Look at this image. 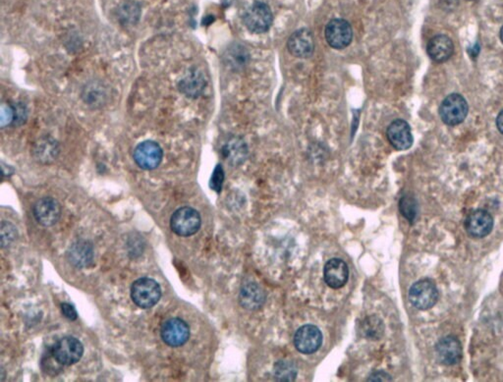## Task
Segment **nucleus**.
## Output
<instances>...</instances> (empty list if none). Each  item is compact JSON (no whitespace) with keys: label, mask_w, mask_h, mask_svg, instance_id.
<instances>
[{"label":"nucleus","mask_w":503,"mask_h":382,"mask_svg":"<svg viewBox=\"0 0 503 382\" xmlns=\"http://www.w3.org/2000/svg\"><path fill=\"white\" fill-rule=\"evenodd\" d=\"M287 48L295 58H311L315 51V41L311 31L300 29L293 33L287 41Z\"/></svg>","instance_id":"4468645a"},{"label":"nucleus","mask_w":503,"mask_h":382,"mask_svg":"<svg viewBox=\"0 0 503 382\" xmlns=\"http://www.w3.org/2000/svg\"><path fill=\"white\" fill-rule=\"evenodd\" d=\"M233 1L234 0H224V6H229L230 4H233Z\"/></svg>","instance_id":"473e14b6"},{"label":"nucleus","mask_w":503,"mask_h":382,"mask_svg":"<svg viewBox=\"0 0 503 382\" xmlns=\"http://www.w3.org/2000/svg\"><path fill=\"white\" fill-rule=\"evenodd\" d=\"M201 226V216L198 211L189 206L179 208L171 216V229L178 236H192L199 230Z\"/></svg>","instance_id":"f03ea898"},{"label":"nucleus","mask_w":503,"mask_h":382,"mask_svg":"<svg viewBox=\"0 0 503 382\" xmlns=\"http://www.w3.org/2000/svg\"><path fill=\"white\" fill-rule=\"evenodd\" d=\"M69 262L79 267H88L93 260V247L87 241H78L68 251Z\"/></svg>","instance_id":"aec40b11"},{"label":"nucleus","mask_w":503,"mask_h":382,"mask_svg":"<svg viewBox=\"0 0 503 382\" xmlns=\"http://www.w3.org/2000/svg\"><path fill=\"white\" fill-rule=\"evenodd\" d=\"M500 40H502V43H503V26H502V30H500Z\"/></svg>","instance_id":"72a5a7b5"},{"label":"nucleus","mask_w":503,"mask_h":382,"mask_svg":"<svg viewBox=\"0 0 503 382\" xmlns=\"http://www.w3.org/2000/svg\"><path fill=\"white\" fill-rule=\"evenodd\" d=\"M239 301L243 308L255 311L261 308L266 301V295L258 284L249 282L241 288Z\"/></svg>","instance_id":"a211bd4d"},{"label":"nucleus","mask_w":503,"mask_h":382,"mask_svg":"<svg viewBox=\"0 0 503 382\" xmlns=\"http://www.w3.org/2000/svg\"><path fill=\"white\" fill-rule=\"evenodd\" d=\"M0 111H1V112H0V125H1L2 128L14 122V108H12L7 105H2L1 110Z\"/></svg>","instance_id":"c85d7f7f"},{"label":"nucleus","mask_w":503,"mask_h":382,"mask_svg":"<svg viewBox=\"0 0 503 382\" xmlns=\"http://www.w3.org/2000/svg\"><path fill=\"white\" fill-rule=\"evenodd\" d=\"M162 156L160 144L152 141L142 142L134 151L135 161L145 170L157 169L162 161Z\"/></svg>","instance_id":"1a4fd4ad"},{"label":"nucleus","mask_w":503,"mask_h":382,"mask_svg":"<svg viewBox=\"0 0 503 382\" xmlns=\"http://www.w3.org/2000/svg\"><path fill=\"white\" fill-rule=\"evenodd\" d=\"M61 311L62 314H64V317H67V319H70V321H76L78 317L77 311L76 309L72 306V304L68 303L62 304Z\"/></svg>","instance_id":"c756f323"},{"label":"nucleus","mask_w":503,"mask_h":382,"mask_svg":"<svg viewBox=\"0 0 503 382\" xmlns=\"http://www.w3.org/2000/svg\"><path fill=\"white\" fill-rule=\"evenodd\" d=\"M468 110V103L462 95L452 94L443 100L440 115L447 125L455 126L465 120Z\"/></svg>","instance_id":"423d86ee"},{"label":"nucleus","mask_w":503,"mask_h":382,"mask_svg":"<svg viewBox=\"0 0 503 382\" xmlns=\"http://www.w3.org/2000/svg\"><path fill=\"white\" fill-rule=\"evenodd\" d=\"M494 228V218L484 210H477L467 216L465 229L473 238H484Z\"/></svg>","instance_id":"9b49d317"},{"label":"nucleus","mask_w":503,"mask_h":382,"mask_svg":"<svg viewBox=\"0 0 503 382\" xmlns=\"http://www.w3.org/2000/svg\"><path fill=\"white\" fill-rule=\"evenodd\" d=\"M297 370L289 361H279L274 366V376L279 381H293L296 378Z\"/></svg>","instance_id":"5701e85b"},{"label":"nucleus","mask_w":503,"mask_h":382,"mask_svg":"<svg viewBox=\"0 0 503 382\" xmlns=\"http://www.w3.org/2000/svg\"><path fill=\"white\" fill-rule=\"evenodd\" d=\"M399 210H400L402 216L412 223L416 219L417 213H418V205L414 198L405 196L401 198L400 203H399Z\"/></svg>","instance_id":"b1692460"},{"label":"nucleus","mask_w":503,"mask_h":382,"mask_svg":"<svg viewBox=\"0 0 503 382\" xmlns=\"http://www.w3.org/2000/svg\"><path fill=\"white\" fill-rule=\"evenodd\" d=\"M100 89H102V87L95 86V85H93L92 87L85 89V95H84L85 102L93 105H100V102H102L105 97L103 90Z\"/></svg>","instance_id":"bb28decb"},{"label":"nucleus","mask_w":503,"mask_h":382,"mask_svg":"<svg viewBox=\"0 0 503 382\" xmlns=\"http://www.w3.org/2000/svg\"><path fill=\"white\" fill-rule=\"evenodd\" d=\"M57 152V144L56 142L48 140L41 141L40 144H37V149H36V152H37L38 157L41 161H48V159H54L56 156Z\"/></svg>","instance_id":"393cba45"},{"label":"nucleus","mask_w":503,"mask_h":382,"mask_svg":"<svg viewBox=\"0 0 503 382\" xmlns=\"http://www.w3.org/2000/svg\"><path fill=\"white\" fill-rule=\"evenodd\" d=\"M224 152L225 156L230 161L234 162V164H241L245 159L246 154H247V148H246V144L239 139H234V140L227 143L224 149Z\"/></svg>","instance_id":"412c9836"},{"label":"nucleus","mask_w":503,"mask_h":382,"mask_svg":"<svg viewBox=\"0 0 503 382\" xmlns=\"http://www.w3.org/2000/svg\"><path fill=\"white\" fill-rule=\"evenodd\" d=\"M438 290L435 284L430 280L417 281L409 290V300L415 308L427 311L437 303Z\"/></svg>","instance_id":"20e7f679"},{"label":"nucleus","mask_w":503,"mask_h":382,"mask_svg":"<svg viewBox=\"0 0 503 382\" xmlns=\"http://www.w3.org/2000/svg\"><path fill=\"white\" fill-rule=\"evenodd\" d=\"M323 278L331 288L343 287L349 278L348 265L341 259L329 260L323 268Z\"/></svg>","instance_id":"dca6fc26"},{"label":"nucleus","mask_w":503,"mask_h":382,"mask_svg":"<svg viewBox=\"0 0 503 382\" xmlns=\"http://www.w3.org/2000/svg\"><path fill=\"white\" fill-rule=\"evenodd\" d=\"M224 170L222 169V165L219 164L215 167L214 173H212L211 181H209V187L214 192L220 193L222 192V185H224Z\"/></svg>","instance_id":"cd10ccee"},{"label":"nucleus","mask_w":503,"mask_h":382,"mask_svg":"<svg viewBox=\"0 0 503 382\" xmlns=\"http://www.w3.org/2000/svg\"><path fill=\"white\" fill-rule=\"evenodd\" d=\"M386 136H388L391 146L398 151H405V149H410L413 144L414 139L410 126L404 120L393 121L388 126Z\"/></svg>","instance_id":"2eb2a0df"},{"label":"nucleus","mask_w":503,"mask_h":382,"mask_svg":"<svg viewBox=\"0 0 503 382\" xmlns=\"http://www.w3.org/2000/svg\"><path fill=\"white\" fill-rule=\"evenodd\" d=\"M435 352L438 360L445 366L456 365L463 357L462 345L455 336H445L438 340Z\"/></svg>","instance_id":"ddd939ff"},{"label":"nucleus","mask_w":503,"mask_h":382,"mask_svg":"<svg viewBox=\"0 0 503 382\" xmlns=\"http://www.w3.org/2000/svg\"><path fill=\"white\" fill-rule=\"evenodd\" d=\"M427 51L432 60L437 63H442L451 58L455 51V46L447 36L438 35L429 41Z\"/></svg>","instance_id":"f3484780"},{"label":"nucleus","mask_w":503,"mask_h":382,"mask_svg":"<svg viewBox=\"0 0 503 382\" xmlns=\"http://www.w3.org/2000/svg\"><path fill=\"white\" fill-rule=\"evenodd\" d=\"M162 297L160 284L152 278H140L131 288V298L142 309H150L159 303Z\"/></svg>","instance_id":"f257e3e1"},{"label":"nucleus","mask_w":503,"mask_h":382,"mask_svg":"<svg viewBox=\"0 0 503 382\" xmlns=\"http://www.w3.org/2000/svg\"><path fill=\"white\" fill-rule=\"evenodd\" d=\"M383 322L377 317H370L365 319L363 324L362 331L368 339H380L383 336Z\"/></svg>","instance_id":"4be33fe9"},{"label":"nucleus","mask_w":503,"mask_h":382,"mask_svg":"<svg viewBox=\"0 0 503 382\" xmlns=\"http://www.w3.org/2000/svg\"><path fill=\"white\" fill-rule=\"evenodd\" d=\"M18 232L14 226L9 222H2L1 223V246L9 247L15 240L17 239Z\"/></svg>","instance_id":"a878e982"},{"label":"nucleus","mask_w":503,"mask_h":382,"mask_svg":"<svg viewBox=\"0 0 503 382\" xmlns=\"http://www.w3.org/2000/svg\"><path fill=\"white\" fill-rule=\"evenodd\" d=\"M84 347L77 338H61L53 345L51 355L59 365L72 366L81 360Z\"/></svg>","instance_id":"39448f33"},{"label":"nucleus","mask_w":503,"mask_h":382,"mask_svg":"<svg viewBox=\"0 0 503 382\" xmlns=\"http://www.w3.org/2000/svg\"><path fill=\"white\" fill-rule=\"evenodd\" d=\"M369 381H390V376L385 373V371H377V373H373L370 378L368 379Z\"/></svg>","instance_id":"7c9ffc66"},{"label":"nucleus","mask_w":503,"mask_h":382,"mask_svg":"<svg viewBox=\"0 0 503 382\" xmlns=\"http://www.w3.org/2000/svg\"><path fill=\"white\" fill-rule=\"evenodd\" d=\"M321 344H323V333L316 325H303L295 333L294 345L300 353L311 355L317 352Z\"/></svg>","instance_id":"6e6552de"},{"label":"nucleus","mask_w":503,"mask_h":382,"mask_svg":"<svg viewBox=\"0 0 503 382\" xmlns=\"http://www.w3.org/2000/svg\"><path fill=\"white\" fill-rule=\"evenodd\" d=\"M326 41L336 50H343L351 43L353 31L351 25L343 19H333L326 25Z\"/></svg>","instance_id":"0eeeda50"},{"label":"nucleus","mask_w":503,"mask_h":382,"mask_svg":"<svg viewBox=\"0 0 503 382\" xmlns=\"http://www.w3.org/2000/svg\"><path fill=\"white\" fill-rule=\"evenodd\" d=\"M206 87V80L203 74L197 70H191L181 80L179 87L180 91L190 97H198Z\"/></svg>","instance_id":"6ab92c4d"},{"label":"nucleus","mask_w":503,"mask_h":382,"mask_svg":"<svg viewBox=\"0 0 503 382\" xmlns=\"http://www.w3.org/2000/svg\"><path fill=\"white\" fill-rule=\"evenodd\" d=\"M160 335L163 342L170 347H180L190 338V329L180 319H170L162 324Z\"/></svg>","instance_id":"9d476101"},{"label":"nucleus","mask_w":503,"mask_h":382,"mask_svg":"<svg viewBox=\"0 0 503 382\" xmlns=\"http://www.w3.org/2000/svg\"><path fill=\"white\" fill-rule=\"evenodd\" d=\"M244 24L254 33L268 32L274 22V15L268 4L256 1L249 7L243 16Z\"/></svg>","instance_id":"7ed1b4c3"},{"label":"nucleus","mask_w":503,"mask_h":382,"mask_svg":"<svg viewBox=\"0 0 503 382\" xmlns=\"http://www.w3.org/2000/svg\"><path fill=\"white\" fill-rule=\"evenodd\" d=\"M33 216L43 226H53L61 216V206L53 198H43L35 203Z\"/></svg>","instance_id":"f8f14e48"},{"label":"nucleus","mask_w":503,"mask_h":382,"mask_svg":"<svg viewBox=\"0 0 503 382\" xmlns=\"http://www.w3.org/2000/svg\"><path fill=\"white\" fill-rule=\"evenodd\" d=\"M497 126L499 128L500 133L503 135V110L499 113L497 118Z\"/></svg>","instance_id":"2f4dec72"}]
</instances>
